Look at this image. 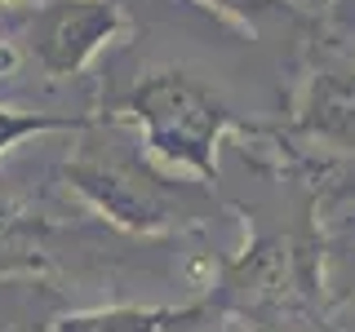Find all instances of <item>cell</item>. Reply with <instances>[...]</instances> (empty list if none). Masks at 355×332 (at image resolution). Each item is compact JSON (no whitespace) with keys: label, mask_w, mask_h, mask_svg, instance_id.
<instances>
[{"label":"cell","mask_w":355,"mask_h":332,"mask_svg":"<svg viewBox=\"0 0 355 332\" xmlns=\"http://www.w3.org/2000/svg\"><path fill=\"white\" fill-rule=\"evenodd\" d=\"M40 266L44 252L36 243V226L9 199H0V275H22V270H40Z\"/></svg>","instance_id":"cell-9"},{"label":"cell","mask_w":355,"mask_h":332,"mask_svg":"<svg viewBox=\"0 0 355 332\" xmlns=\"http://www.w3.org/2000/svg\"><path fill=\"white\" fill-rule=\"evenodd\" d=\"M125 27L120 0H31L14 14V40L49 80L80 75Z\"/></svg>","instance_id":"cell-4"},{"label":"cell","mask_w":355,"mask_h":332,"mask_svg":"<svg viewBox=\"0 0 355 332\" xmlns=\"http://www.w3.org/2000/svg\"><path fill=\"white\" fill-rule=\"evenodd\" d=\"M94 124H98V116H53V111L0 107V155L22 147L27 138H44V133H85Z\"/></svg>","instance_id":"cell-8"},{"label":"cell","mask_w":355,"mask_h":332,"mask_svg":"<svg viewBox=\"0 0 355 332\" xmlns=\"http://www.w3.org/2000/svg\"><path fill=\"white\" fill-rule=\"evenodd\" d=\"M324 18L342 31H355V0H324Z\"/></svg>","instance_id":"cell-10"},{"label":"cell","mask_w":355,"mask_h":332,"mask_svg":"<svg viewBox=\"0 0 355 332\" xmlns=\"http://www.w3.org/2000/svg\"><path fill=\"white\" fill-rule=\"evenodd\" d=\"M62 177L103 221L129 235H169L205 221V204L191 186L160 182L138 155L116 147H85L62 164Z\"/></svg>","instance_id":"cell-3"},{"label":"cell","mask_w":355,"mask_h":332,"mask_svg":"<svg viewBox=\"0 0 355 332\" xmlns=\"http://www.w3.org/2000/svg\"><path fill=\"white\" fill-rule=\"evenodd\" d=\"M324 239L315 221L258 230L218 266L205 306L214 319H240L262 332H324Z\"/></svg>","instance_id":"cell-1"},{"label":"cell","mask_w":355,"mask_h":332,"mask_svg":"<svg viewBox=\"0 0 355 332\" xmlns=\"http://www.w3.org/2000/svg\"><path fill=\"white\" fill-rule=\"evenodd\" d=\"M214 18L231 22L240 31H262L266 22H297V27H315V14L302 9L297 0H196Z\"/></svg>","instance_id":"cell-7"},{"label":"cell","mask_w":355,"mask_h":332,"mask_svg":"<svg viewBox=\"0 0 355 332\" xmlns=\"http://www.w3.org/2000/svg\"><path fill=\"white\" fill-rule=\"evenodd\" d=\"M288 124L333 155H355V62L333 49L311 53Z\"/></svg>","instance_id":"cell-5"},{"label":"cell","mask_w":355,"mask_h":332,"mask_svg":"<svg viewBox=\"0 0 355 332\" xmlns=\"http://www.w3.org/2000/svg\"><path fill=\"white\" fill-rule=\"evenodd\" d=\"M27 0H0V9H22Z\"/></svg>","instance_id":"cell-11"},{"label":"cell","mask_w":355,"mask_h":332,"mask_svg":"<svg viewBox=\"0 0 355 332\" xmlns=\"http://www.w3.org/2000/svg\"><path fill=\"white\" fill-rule=\"evenodd\" d=\"M342 195H355V186H342Z\"/></svg>","instance_id":"cell-12"},{"label":"cell","mask_w":355,"mask_h":332,"mask_svg":"<svg viewBox=\"0 0 355 332\" xmlns=\"http://www.w3.org/2000/svg\"><path fill=\"white\" fill-rule=\"evenodd\" d=\"M209 306L205 297L187 306H103V310H76L62 315L49 332H187L205 324Z\"/></svg>","instance_id":"cell-6"},{"label":"cell","mask_w":355,"mask_h":332,"mask_svg":"<svg viewBox=\"0 0 355 332\" xmlns=\"http://www.w3.org/2000/svg\"><path fill=\"white\" fill-rule=\"evenodd\" d=\"M98 124H133L155 164L191 173L200 186L218 182V151L227 138H262L231 102L182 66H151L111 102Z\"/></svg>","instance_id":"cell-2"}]
</instances>
